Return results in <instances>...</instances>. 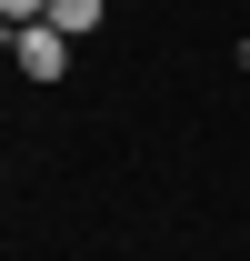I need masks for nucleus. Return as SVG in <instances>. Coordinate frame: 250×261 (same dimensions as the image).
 I'll return each instance as SVG.
<instances>
[{"mask_svg": "<svg viewBox=\"0 0 250 261\" xmlns=\"http://www.w3.org/2000/svg\"><path fill=\"white\" fill-rule=\"evenodd\" d=\"M70 50H80V40H70V31H50V20H20V31H10V61L30 70V81H60V70H70Z\"/></svg>", "mask_w": 250, "mask_h": 261, "instance_id": "obj_1", "label": "nucleus"}, {"mask_svg": "<svg viewBox=\"0 0 250 261\" xmlns=\"http://www.w3.org/2000/svg\"><path fill=\"white\" fill-rule=\"evenodd\" d=\"M100 20H110V0H50V31H70V40H90Z\"/></svg>", "mask_w": 250, "mask_h": 261, "instance_id": "obj_2", "label": "nucleus"}, {"mask_svg": "<svg viewBox=\"0 0 250 261\" xmlns=\"http://www.w3.org/2000/svg\"><path fill=\"white\" fill-rule=\"evenodd\" d=\"M20 20H50V0H0V31H20Z\"/></svg>", "mask_w": 250, "mask_h": 261, "instance_id": "obj_3", "label": "nucleus"}, {"mask_svg": "<svg viewBox=\"0 0 250 261\" xmlns=\"http://www.w3.org/2000/svg\"><path fill=\"white\" fill-rule=\"evenodd\" d=\"M240 70H250V40H240Z\"/></svg>", "mask_w": 250, "mask_h": 261, "instance_id": "obj_4", "label": "nucleus"}]
</instances>
